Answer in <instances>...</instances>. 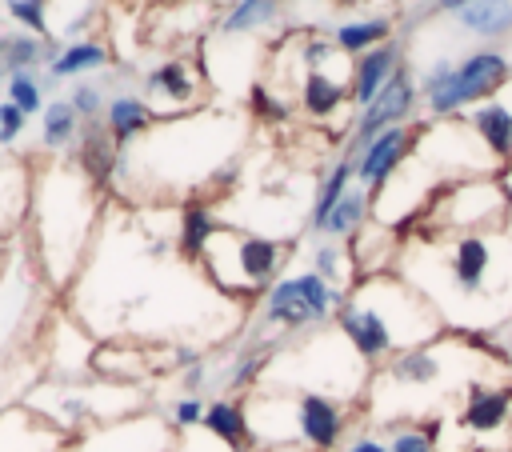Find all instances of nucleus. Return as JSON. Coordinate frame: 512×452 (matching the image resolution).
Masks as SVG:
<instances>
[{
  "mask_svg": "<svg viewBox=\"0 0 512 452\" xmlns=\"http://www.w3.org/2000/svg\"><path fill=\"white\" fill-rule=\"evenodd\" d=\"M368 220H372V196L352 180V188L336 200V208L328 212V220L320 224L316 236H324V240H352Z\"/></svg>",
  "mask_w": 512,
  "mask_h": 452,
  "instance_id": "obj_25",
  "label": "nucleus"
},
{
  "mask_svg": "<svg viewBox=\"0 0 512 452\" xmlns=\"http://www.w3.org/2000/svg\"><path fill=\"white\" fill-rule=\"evenodd\" d=\"M76 136H80V116L72 112V104L64 96L48 100L40 112V148L44 152H68V148H76Z\"/></svg>",
  "mask_w": 512,
  "mask_h": 452,
  "instance_id": "obj_28",
  "label": "nucleus"
},
{
  "mask_svg": "<svg viewBox=\"0 0 512 452\" xmlns=\"http://www.w3.org/2000/svg\"><path fill=\"white\" fill-rule=\"evenodd\" d=\"M344 296L348 292L332 288L312 268L308 272H288L256 300V316H252V328H248L244 344H260V348H276L280 352L296 336H312L316 328L336 320Z\"/></svg>",
  "mask_w": 512,
  "mask_h": 452,
  "instance_id": "obj_4",
  "label": "nucleus"
},
{
  "mask_svg": "<svg viewBox=\"0 0 512 452\" xmlns=\"http://www.w3.org/2000/svg\"><path fill=\"white\" fill-rule=\"evenodd\" d=\"M292 244L276 240V236H264V232H244V228H232L224 224L204 256H200V268L208 272L212 288L224 292L228 300H260L284 272V260H288Z\"/></svg>",
  "mask_w": 512,
  "mask_h": 452,
  "instance_id": "obj_5",
  "label": "nucleus"
},
{
  "mask_svg": "<svg viewBox=\"0 0 512 452\" xmlns=\"http://www.w3.org/2000/svg\"><path fill=\"white\" fill-rule=\"evenodd\" d=\"M452 24L476 40H500L512 32V0H472L452 12Z\"/></svg>",
  "mask_w": 512,
  "mask_h": 452,
  "instance_id": "obj_24",
  "label": "nucleus"
},
{
  "mask_svg": "<svg viewBox=\"0 0 512 452\" xmlns=\"http://www.w3.org/2000/svg\"><path fill=\"white\" fill-rule=\"evenodd\" d=\"M416 136H420V124H416V128H412V124L384 128V132L356 156V184H360L368 196H376V192L400 172V164L412 156Z\"/></svg>",
  "mask_w": 512,
  "mask_h": 452,
  "instance_id": "obj_11",
  "label": "nucleus"
},
{
  "mask_svg": "<svg viewBox=\"0 0 512 452\" xmlns=\"http://www.w3.org/2000/svg\"><path fill=\"white\" fill-rule=\"evenodd\" d=\"M508 80H512V60L500 48H476L464 60H456L448 84L436 96H428L424 108L436 120H452L456 112H468V108L492 100Z\"/></svg>",
  "mask_w": 512,
  "mask_h": 452,
  "instance_id": "obj_7",
  "label": "nucleus"
},
{
  "mask_svg": "<svg viewBox=\"0 0 512 452\" xmlns=\"http://www.w3.org/2000/svg\"><path fill=\"white\" fill-rule=\"evenodd\" d=\"M112 60L108 44L96 40V36H80V40H48V56H44V84H56V80H76L84 72H96Z\"/></svg>",
  "mask_w": 512,
  "mask_h": 452,
  "instance_id": "obj_16",
  "label": "nucleus"
},
{
  "mask_svg": "<svg viewBox=\"0 0 512 452\" xmlns=\"http://www.w3.org/2000/svg\"><path fill=\"white\" fill-rule=\"evenodd\" d=\"M168 444L172 440L164 420L132 416V420H112L100 432H88L76 452H164Z\"/></svg>",
  "mask_w": 512,
  "mask_h": 452,
  "instance_id": "obj_13",
  "label": "nucleus"
},
{
  "mask_svg": "<svg viewBox=\"0 0 512 452\" xmlns=\"http://www.w3.org/2000/svg\"><path fill=\"white\" fill-rule=\"evenodd\" d=\"M336 332L368 368H380L396 352L444 336V320L400 272H376L348 288L336 312Z\"/></svg>",
  "mask_w": 512,
  "mask_h": 452,
  "instance_id": "obj_2",
  "label": "nucleus"
},
{
  "mask_svg": "<svg viewBox=\"0 0 512 452\" xmlns=\"http://www.w3.org/2000/svg\"><path fill=\"white\" fill-rule=\"evenodd\" d=\"M332 40H336V48H340L344 56H360V52H368V48H376V44L392 40V20H388V16L344 20V24H336Z\"/></svg>",
  "mask_w": 512,
  "mask_h": 452,
  "instance_id": "obj_30",
  "label": "nucleus"
},
{
  "mask_svg": "<svg viewBox=\"0 0 512 452\" xmlns=\"http://www.w3.org/2000/svg\"><path fill=\"white\" fill-rule=\"evenodd\" d=\"M400 64H404V44L400 40H384V44L352 56V104L364 108L392 80V72Z\"/></svg>",
  "mask_w": 512,
  "mask_h": 452,
  "instance_id": "obj_17",
  "label": "nucleus"
},
{
  "mask_svg": "<svg viewBox=\"0 0 512 452\" xmlns=\"http://www.w3.org/2000/svg\"><path fill=\"white\" fill-rule=\"evenodd\" d=\"M4 100H12L24 116H40L44 112V80L36 72H12L4 80Z\"/></svg>",
  "mask_w": 512,
  "mask_h": 452,
  "instance_id": "obj_34",
  "label": "nucleus"
},
{
  "mask_svg": "<svg viewBox=\"0 0 512 452\" xmlns=\"http://www.w3.org/2000/svg\"><path fill=\"white\" fill-rule=\"evenodd\" d=\"M44 56H48V40H40L32 32L0 28V76L4 80L12 72H36V64H44Z\"/></svg>",
  "mask_w": 512,
  "mask_h": 452,
  "instance_id": "obj_26",
  "label": "nucleus"
},
{
  "mask_svg": "<svg viewBox=\"0 0 512 452\" xmlns=\"http://www.w3.org/2000/svg\"><path fill=\"white\" fill-rule=\"evenodd\" d=\"M340 452H388V440L376 436V432H356L340 444Z\"/></svg>",
  "mask_w": 512,
  "mask_h": 452,
  "instance_id": "obj_40",
  "label": "nucleus"
},
{
  "mask_svg": "<svg viewBox=\"0 0 512 452\" xmlns=\"http://www.w3.org/2000/svg\"><path fill=\"white\" fill-rule=\"evenodd\" d=\"M512 420V384H492V380H476L464 392L460 404V428L476 440L500 436Z\"/></svg>",
  "mask_w": 512,
  "mask_h": 452,
  "instance_id": "obj_12",
  "label": "nucleus"
},
{
  "mask_svg": "<svg viewBox=\"0 0 512 452\" xmlns=\"http://www.w3.org/2000/svg\"><path fill=\"white\" fill-rule=\"evenodd\" d=\"M248 104H252V116L264 120V124H288L292 112H296L292 96H280V92H276L272 84H264V80H256V84L248 88Z\"/></svg>",
  "mask_w": 512,
  "mask_h": 452,
  "instance_id": "obj_33",
  "label": "nucleus"
},
{
  "mask_svg": "<svg viewBox=\"0 0 512 452\" xmlns=\"http://www.w3.org/2000/svg\"><path fill=\"white\" fill-rule=\"evenodd\" d=\"M220 228H224V220H220V212H216L212 204L188 200V204L180 208V216H176V252H180V260L200 264L208 240H212Z\"/></svg>",
  "mask_w": 512,
  "mask_h": 452,
  "instance_id": "obj_22",
  "label": "nucleus"
},
{
  "mask_svg": "<svg viewBox=\"0 0 512 452\" xmlns=\"http://www.w3.org/2000/svg\"><path fill=\"white\" fill-rule=\"evenodd\" d=\"M100 120H104L112 144L124 152V148H132V144H136L160 116H156V108H152L144 96H136V92H116V96H108Z\"/></svg>",
  "mask_w": 512,
  "mask_h": 452,
  "instance_id": "obj_19",
  "label": "nucleus"
},
{
  "mask_svg": "<svg viewBox=\"0 0 512 452\" xmlns=\"http://www.w3.org/2000/svg\"><path fill=\"white\" fill-rule=\"evenodd\" d=\"M140 84H144V100L156 108L160 120L164 116H184V112H192L188 104H196L200 92H204V68L188 64L184 56H168L156 68H148L140 76Z\"/></svg>",
  "mask_w": 512,
  "mask_h": 452,
  "instance_id": "obj_10",
  "label": "nucleus"
},
{
  "mask_svg": "<svg viewBox=\"0 0 512 452\" xmlns=\"http://www.w3.org/2000/svg\"><path fill=\"white\" fill-rule=\"evenodd\" d=\"M432 4H436V12H456V8H464L472 0H432Z\"/></svg>",
  "mask_w": 512,
  "mask_h": 452,
  "instance_id": "obj_41",
  "label": "nucleus"
},
{
  "mask_svg": "<svg viewBox=\"0 0 512 452\" xmlns=\"http://www.w3.org/2000/svg\"><path fill=\"white\" fill-rule=\"evenodd\" d=\"M28 120L12 100H0V148H16V140L28 132Z\"/></svg>",
  "mask_w": 512,
  "mask_h": 452,
  "instance_id": "obj_38",
  "label": "nucleus"
},
{
  "mask_svg": "<svg viewBox=\"0 0 512 452\" xmlns=\"http://www.w3.org/2000/svg\"><path fill=\"white\" fill-rule=\"evenodd\" d=\"M204 432H212L224 448L232 452H248L252 448V432H248V404L236 400V396H216L208 408H204V420H200Z\"/></svg>",
  "mask_w": 512,
  "mask_h": 452,
  "instance_id": "obj_23",
  "label": "nucleus"
},
{
  "mask_svg": "<svg viewBox=\"0 0 512 452\" xmlns=\"http://www.w3.org/2000/svg\"><path fill=\"white\" fill-rule=\"evenodd\" d=\"M72 160L76 168L104 192L112 180H116V164H120V148L112 144L104 120H92V124H80V136H76V148H72Z\"/></svg>",
  "mask_w": 512,
  "mask_h": 452,
  "instance_id": "obj_18",
  "label": "nucleus"
},
{
  "mask_svg": "<svg viewBox=\"0 0 512 452\" xmlns=\"http://www.w3.org/2000/svg\"><path fill=\"white\" fill-rule=\"evenodd\" d=\"M96 220H100V188L76 168V160H52L48 168L36 172L32 184L36 256L56 288H64L80 272Z\"/></svg>",
  "mask_w": 512,
  "mask_h": 452,
  "instance_id": "obj_3",
  "label": "nucleus"
},
{
  "mask_svg": "<svg viewBox=\"0 0 512 452\" xmlns=\"http://www.w3.org/2000/svg\"><path fill=\"white\" fill-rule=\"evenodd\" d=\"M52 452H64V448H52Z\"/></svg>",
  "mask_w": 512,
  "mask_h": 452,
  "instance_id": "obj_43",
  "label": "nucleus"
},
{
  "mask_svg": "<svg viewBox=\"0 0 512 452\" xmlns=\"http://www.w3.org/2000/svg\"><path fill=\"white\" fill-rule=\"evenodd\" d=\"M204 400L200 396H180V400H172L168 404V428L172 432H192V428H200V420H204Z\"/></svg>",
  "mask_w": 512,
  "mask_h": 452,
  "instance_id": "obj_37",
  "label": "nucleus"
},
{
  "mask_svg": "<svg viewBox=\"0 0 512 452\" xmlns=\"http://www.w3.org/2000/svg\"><path fill=\"white\" fill-rule=\"evenodd\" d=\"M292 428L296 448L336 452L348 436V404L324 392H292Z\"/></svg>",
  "mask_w": 512,
  "mask_h": 452,
  "instance_id": "obj_9",
  "label": "nucleus"
},
{
  "mask_svg": "<svg viewBox=\"0 0 512 452\" xmlns=\"http://www.w3.org/2000/svg\"><path fill=\"white\" fill-rule=\"evenodd\" d=\"M468 128L476 132V140L484 144V152L500 164V172L512 164V100H504L500 92L476 108L464 112Z\"/></svg>",
  "mask_w": 512,
  "mask_h": 452,
  "instance_id": "obj_14",
  "label": "nucleus"
},
{
  "mask_svg": "<svg viewBox=\"0 0 512 452\" xmlns=\"http://www.w3.org/2000/svg\"><path fill=\"white\" fill-rule=\"evenodd\" d=\"M348 100H352V80H340L328 68H308L300 76V112L308 120H328Z\"/></svg>",
  "mask_w": 512,
  "mask_h": 452,
  "instance_id": "obj_21",
  "label": "nucleus"
},
{
  "mask_svg": "<svg viewBox=\"0 0 512 452\" xmlns=\"http://www.w3.org/2000/svg\"><path fill=\"white\" fill-rule=\"evenodd\" d=\"M428 236H460V232H488L504 228L512 216V200L500 184V176H464L448 180L432 200L424 204Z\"/></svg>",
  "mask_w": 512,
  "mask_h": 452,
  "instance_id": "obj_6",
  "label": "nucleus"
},
{
  "mask_svg": "<svg viewBox=\"0 0 512 452\" xmlns=\"http://www.w3.org/2000/svg\"><path fill=\"white\" fill-rule=\"evenodd\" d=\"M32 184H36V172L24 160L0 164V240L12 236L32 216Z\"/></svg>",
  "mask_w": 512,
  "mask_h": 452,
  "instance_id": "obj_20",
  "label": "nucleus"
},
{
  "mask_svg": "<svg viewBox=\"0 0 512 452\" xmlns=\"http://www.w3.org/2000/svg\"><path fill=\"white\" fill-rule=\"evenodd\" d=\"M412 108H416V80H412V72L400 64L396 72H392V80L364 104V108H356V120H352V128H348V144H344V156L348 160H356L384 128H396V124H408V116H412Z\"/></svg>",
  "mask_w": 512,
  "mask_h": 452,
  "instance_id": "obj_8",
  "label": "nucleus"
},
{
  "mask_svg": "<svg viewBox=\"0 0 512 452\" xmlns=\"http://www.w3.org/2000/svg\"><path fill=\"white\" fill-rule=\"evenodd\" d=\"M404 280L460 332H480L512 312V232H460L420 236L400 252Z\"/></svg>",
  "mask_w": 512,
  "mask_h": 452,
  "instance_id": "obj_1",
  "label": "nucleus"
},
{
  "mask_svg": "<svg viewBox=\"0 0 512 452\" xmlns=\"http://www.w3.org/2000/svg\"><path fill=\"white\" fill-rule=\"evenodd\" d=\"M440 420H412V424H388V452H436Z\"/></svg>",
  "mask_w": 512,
  "mask_h": 452,
  "instance_id": "obj_32",
  "label": "nucleus"
},
{
  "mask_svg": "<svg viewBox=\"0 0 512 452\" xmlns=\"http://www.w3.org/2000/svg\"><path fill=\"white\" fill-rule=\"evenodd\" d=\"M176 452H232V448H224L212 432H204V428H192V432H176V444H172Z\"/></svg>",
  "mask_w": 512,
  "mask_h": 452,
  "instance_id": "obj_39",
  "label": "nucleus"
},
{
  "mask_svg": "<svg viewBox=\"0 0 512 452\" xmlns=\"http://www.w3.org/2000/svg\"><path fill=\"white\" fill-rule=\"evenodd\" d=\"M500 184H504V192H508V200H512V164L500 172Z\"/></svg>",
  "mask_w": 512,
  "mask_h": 452,
  "instance_id": "obj_42",
  "label": "nucleus"
},
{
  "mask_svg": "<svg viewBox=\"0 0 512 452\" xmlns=\"http://www.w3.org/2000/svg\"><path fill=\"white\" fill-rule=\"evenodd\" d=\"M312 272H316L320 280H328L332 288H340V292H348V288L356 284L352 256H348L336 240H316V244H312Z\"/></svg>",
  "mask_w": 512,
  "mask_h": 452,
  "instance_id": "obj_31",
  "label": "nucleus"
},
{
  "mask_svg": "<svg viewBox=\"0 0 512 452\" xmlns=\"http://www.w3.org/2000/svg\"><path fill=\"white\" fill-rule=\"evenodd\" d=\"M352 180H356V160H348V156L340 152V160H336L328 172H320V188H316V200H312V208H308V228H312V232H320V224L328 220V212L336 208V200L352 188Z\"/></svg>",
  "mask_w": 512,
  "mask_h": 452,
  "instance_id": "obj_27",
  "label": "nucleus"
},
{
  "mask_svg": "<svg viewBox=\"0 0 512 452\" xmlns=\"http://www.w3.org/2000/svg\"><path fill=\"white\" fill-rule=\"evenodd\" d=\"M64 100L72 104V112L80 116V124L100 120V116H104V104H108V96H104L100 84H92V80H72V88H68Z\"/></svg>",
  "mask_w": 512,
  "mask_h": 452,
  "instance_id": "obj_36",
  "label": "nucleus"
},
{
  "mask_svg": "<svg viewBox=\"0 0 512 452\" xmlns=\"http://www.w3.org/2000/svg\"><path fill=\"white\" fill-rule=\"evenodd\" d=\"M64 448V432L52 428L36 408L0 412V452H52Z\"/></svg>",
  "mask_w": 512,
  "mask_h": 452,
  "instance_id": "obj_15",
  "label": "nucleus"
},
{
  "mask_svg": "<svg viewBox=\"0 0 512 452\" xmlns=\"http://www.w3.org/2000/svg\"><path fill=\"white\" fill-rule=\"evenodd\" d=\"M280 20V0H236L220 20H216V32L224 36H244V32H264L268 24Z\"/></svg>",
  "mask_w": 512,
  "mask_h": 452,
  "instance_id": "obj_29",
  "label": "nucleus"
},
{
  "mask_svg": "<svg viewBox=\"0 0 512 452\" xmlns=\"http://www.w3.org/2000/svg\"><path fill=\"white\" fill-rule=\"evenodd\" d=\"M4 16L12 28H24L40 40H52V24H48V0H4Z\"/></svg>",
  "mask_w": 512,
  "mask_h": 452,
  "instance_id": "obj_35",
  "label": "nucleus"
}]
</instances>
